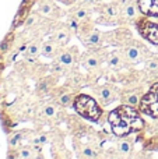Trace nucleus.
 Returning <instances> with one entry per match:
<instances>
[{
  "mask_svg": "<svg viewBox=\"0 0 158 159\" xmlns=\"http://www.w3.org/2000/svg\"><path fill=\"white\" fill-rule=\"evenodd\" d=\"M63 48L64 46H62L56 39L50 38L49 41H44V45H42V55H44L45 57H50V59L56 57L58 53L60 52Z\"/></svg>",
  "mask_w": 158,
  "mask_h": 159,
  "instance_id": "obj_20",
  "label": "nucleus"
},
{
  "mask_svg": "<svg viewBox=\"0 0 158 159\" xmlns=\"http://www.w3.org/2000/svg\"><path fill=\"white\" fill-rule=\"evenodd\" d=\"M41 145H25L18 149V154L13 155V158H24V159H32V158H41Z\"/></svg>",
  "mask_w": 158,
  "mask_h": 159,
  "instance_id": "obj_21",
  "label": "nucleus"
},
{
  "mask_svg": "<svg viewBox=\"0 0 158 159\" xmlns=\"http://www.w3.org/2000/svg\"><path fill=\"white\" fill-rule=\"evenodd\" d=\"M13 41H14V34L13 32H10V34H7V36L4 38V41L0 43V52L2 53H6L8 49H10V46H11V43H13Z\"/></svg>",
  "mask_w": 158,
  "mask_h": 159,
  "instance_id": "obj_28",
  "label": "nucleus"
},
{
  "mask_svg": "<svg viewBox=\"0 0 158 159\" xmlns=\"http://www.w3.org/2000/svg\"><path fill=\"white\" fill-rule=\"evenodd\" d=\"M3 91H4V85H3V81L0 80V95L3 93Z\"/></svg>",
  "mask_w": 158,
  "mask_h": 159,
  "instance_id": "obj_32",
  "label": "nucleus"
},
{
  "mask_svg": "<svg viewBox=\"0 0 158 159\" xmlns=\"http://www.w3.org/2000/svg\"><path fill=\"white\" fill-rule=\"evenodd\" d=\"M92 13V7H88V6H83V4H78V7H74L70 10V18L76 20V21L80 24L83 21H87L90 20Z\"/></svg>",
  "mask_w": 158,
  "mask_h": 159,
  "instance_id": "obj_19",
  "label": "nucleus"
},
{
  "mask_svg": "<svg viewBox=\"0 0 158 159\" xmlns=\"http://www.w3.org/2000/svg\"><path fill=\"white\" fill-rule=\"evenodd\" d=\"M123 53L130 64H139L142 61H146V59L150 56V50L144 46V45L139 43V42L132 41L126 46H123Z\"/></svg>",
  "mask_w": 158,
  "mask_h": 159,
  "instance_id": "obj_6",
  "label": "nucleus"
},
{
  "mask_svg": "<svg viewBox=\"0 0 158 159\" xmlns=\"http://www.w3.org/2000/svg\"><path fill=\"white\" fill-rule=\"evenodd\" d=\"M73 107L81 117L88 119L91 121H100L101 116H102V109L97 103V101L86 93H80L76 96Z\"/></svg>",
  "mask_w": 158,
  "mask_h": 159,
  "instance_id": "obj_2",
  "label": "nucleus"
},
{
  "mask_svg": "<svg viewBox=\"0 0 158 159\" xmlns=\"http://www.w3.org/2000/svg\"><path fill=\"white\" fill-rule=\"evenodd\" d=\"M48 135L46 134H39V135H35V137L31 140V143L35 144V145H44V144L48 143Z\"/></svg>",
  "mask_w": 158,
  "mask_h": 159,
  "instance_id": "obj_29",
  "label": "nucleus"
},
{
  "mask_svg": "<svg viewBox=\"0 0 158 159\" xmlns=\"http://www.w3.org/2000/svg\"><path fill=\"white\" fill-rule=\"evenodd\" d=\"M139 8L146 17H158V0H137Z\"/></svg>",
  "mask_w": 158,
  "mask_h": 159,
  "instance_id": "obj_18",
  "label": "nucleus"
},
{
  "mask_svg": "<svg viewBox=\"0 0 158 159\" xmlns=\"http://www.w3.org/2000/svg\"><path fill=\"white\" fill-rule=\"evenodd\" d=\"M140 14H142V11L139 8L137 0H132L122 7V18L128 22H132V24H136L137 20L140 18Z\"/></svg>",
  "mask_w": 158,
  "mask_h": 159,
  "instance_id": "obj_12",
  "label": "nucleus"
},
{
  "mask_svg": "<svg viewBox=\"0 0 158 159\" xmlns=\"http://www.w3.org/2000/svg\"><path fill=\"white\" fill-rule=\"evenodd\" d=\"M38 13L44 17H48V18L56 20L60 16V10L53 4L52 0H41L38 4Z\"/></svg>",
  "mask_w": 158,
  "mask_h": 159,
  "instance_id": "obj_14",
  "label": "nucleus"
},
{
  "mask_svg": "<svg viewBox=\"0 0 158 159\" xmlns=\"http://www.w3.org/2000/svg\"><path fill=\"white\" fill-rule=\"evenodd\" d=\"M119 18H122V7L118 2H112L100 7V18L97 22L102 25H114L120 21Z\"/></svg>",
  "mask_w": 158,
  "mask_h": 159,
  "instance_id": "obj_5",
  "label": "nucleus"
},
{
  "mask_svg": "<svg viewBox=\"0 0 158 159\" xmlns=\"http://www.w3.org/2000/svg\"><path fill=\"white\" fill-rule=\"evenodd\" d=\"M146 70L151 73L158 71V56H148L146 59Z\"/></svg>",
  "mask_w": 158,
  "mask_h": 159,
  "instance_id": "obj_27",
  "label": "nucleus"
},
{
  "mask_svg": "<svg viewBox=\"0 0 158 159\" xmlns=\"http://www.w3.org/2000/svg\"><path fill=\"white\" fill-rule=\"evenodd\" d=\"M80 154H78V157L80 158H97L98 155V149H95L92 145H81L80 148Z\"/></svg>",
  "mask_w": 158,
  "mask_h": 159,
  "instance_id": "obj_25",
  "label": "nucleus"
},
{
  "mask_svg": "<svg viewBox=\"0 0 158 159\" xmlns=\"http://www.w3.org/2000/svg\"><path fill=\"white\" fill-rule=\"evenodd\" d=\"M42 21H44V18H41V14L34 13V14H30V16L27 17L24 25L30 30V28H32V27H38L39 24H42Z\"/></svg>",
  "mask_w": 158,
  "mask_h": 159,
  "instance_id": "obj_26",
  "label": "nucleus"
},
{
  "mask_svg": "<svg viewBox=\"0 0 158 159\" xmlns=\"http://www.w3.org/2000/svg\"><path fill=\"white\" fill-rule=\"evenodd\" d=\"M108 53L109 52L105 48H102V49H101V48H92L88 52L83 53V55L80 56V63L83 64L88 71H94V70H97L98 67L101 66L102 61L106 60Z\"/></svg>",
  "mask_w": 158,
  "mask_h": 159,
  "instance_id": "obj_4",
  "label": "nucleus"
},
{
  "mask_svg": "<svg viewBox=\"0 0 158 159\" xmlns=\"http://www.w3.org/2000/svg\"><path fill=\"white\" fill-rule=\"evenodd\" d=\"M42 45H44V41H41V39H34V41H31L27 48V55L38 57L39 55H42Z\"/></svg>",
  "mask_w": 158,
  "mask_h": 159,
  "instance_id": "obj_23",
  "label": "nucleus"
},
{
  "mask_svg": "<svg viewBox=\"0 0 158 159\" xmlns=\"http://www.w3.org/2000/svg\"><path fill=\"white\" fill-rule=\"evenodd\" d=\"M58 2L63 3V4H66V6H72V4L76 3V0H58Z\"/></svg>",
  "mask_w": 158,
  "mask_h": 159,
  "instance_id": "obj_31",
  "label": "nucleus"
},
{
  "mask_svg": "<svg viewBox=\"0 0 158 159\" xmlns=\"http://www.w3.org/2000/svg\"><path fill=\"white\" fill-rule=\"evenodd\" d=\"M78 3L83 6H88V7H95L98 0H78Z\"/></svg>",
  "mask_w": 158,
  "mask_h": 159,
  "instance_id": "obj_30",
  "label": "nucleus"
},
{
  "mask_svg": "<svg viewBox=\"0 0 158 159\" xmlns=\"http://www.w3.org/2000/svg\"><path fill=\"white\" fill-rule=\"evenodd\" d=\"M76 92L73 89H67L63 88V89L59 91V93L56 95V102L60 105L62 107H72L74 105V99H76Z\"/></svg>",
  "mask_w": 158,
  "mask_h": 159,
  "instance_id": "obj_17",
  "label": "nucleus"
},
{
  "mask_svg": "<svg viewBox=\"0 0 158 159\" xmlns=\"http://www.w3.org/2000/svg\"><path fill=\"white\" fill-rule=\"evenodd\" d=\"M133 151V145L129 140H119L116 144V152H119L120 157H129Z\"/></svg>",
  "mask_w": 158,
  "mask_h": 159,
  "instance_id": "obj_24",
  "label": "nucleus"
},
{
  "mask_svg": "<svg viewBox=\"0 0 158 159\" xmlns=\"http://www.w3.org/2000/svg\"><path fill=\"white\" fill-rule=\"evenodd\" d=\"M52 38L56 39L62 46H66L70 42V39H72V30L69 28L67 24H59L58 28H55V32H53Z\"/></svg>",
  "mask_w": 158,
  "mask_h": 159,
  "instance_id": "obj_15",
  "label": "nucleus"
},
{
  "mask_svg": "<svg viewBox=\"0 0 158 159\" xmlns=\"http://www.w3.org/2000/svg\"><path fill=\"white\" fill-rule=\"evenodd\" d=\"M111 133L118 137H126L132 133H139L144 129V121L136 106L122 103L108 115Z\"/></svg>",
  "mask_w": 158,
  "mask_h": 159,
  "instance_id": "obj_1",
  "label": "nucleus"
},
{
  "mask_svg": "<svg viewBox=\"0 0 158 159\" xmlns=\"http://www.w3.org/2000/svg\"><path fill=\"white\" fill-rule=\"evenodd\" d=\"M78 52L77 48H70V49H62L56 56V61L60 63L66 70H74L78 63Z\"/></svg>",
  "mask_w": 158,
  "mask_h": 159,
  "instance_id": "obj_8",
  "label": "nucleus"
},
{
  "mask_svg": "<svg viewBox=\"0 0 158 159\" xmlns=\"http://www.w3.org/2000/svg\"><path fill=\"white\" fill-rule=\"evenodd\" d=\"M77 36L90 49H92V48H101L102 43L105 42L104 41V34L101 32V31H98L95 27L92 28V30L87 31V32H84V34H80V35H77Z\"/></svg>",
  "mask_w": 158,
  "mask_h": 159,
  "instance_id": "obj_11",
  "label": "nucleus"
},
{
  "mask_svg": "<svg viewBox=\"0 0 158 159\" xmlns=\"http://www.w3.org/2000/svg\"><path fill=\"white\" fill-rule=\"evenodd\" d=\"M136 27L143 38L153 45H158V22L150 21L146 17H140L136 22Z\"/></svg>",
  "mask_w": 158,
  "mask_h": 159,
  "instance_id": "obj_7",
  "label": "nucleus"
},
{
  "mask_svg": "<svg viewBox=\"0 0 158 159\" xmlns=\"http://www.w3.org/2000/svg\"><path fill=\"white\" fill-rule=\"evenodd\" d=\"M95 95H97L98 101L101 102V105L106 106V105L112 103V102H115L119 98L118 96L119 95V89L111 84H104L101 87L95 88Z\"/></svg>",
  "mask_w": 158,
  "mask_h": 159,
  "instance_id": "obj_10",
  "label": "nucleus"
},
{
  "mask_svg": "<svg viewBox=\"0 0 158 159\" xmlns=\"http://www.w3.org/2000/svg\"><path fill=\"white\" fill-rule=\"evenodd\" d=\"M60 105L56 103H45L44 106H41V116L44 117V120L46 121H55L56 119H59L60 116Z\"/></svg>",
  "mask_w": 158,
  "mask_h": 159,
  "instance_id": "obj_16",
  "label": "nucleus"
},
{
  "mask_svg": "<svg viewBox=\"0 0 158 159\" xmlns=\"http://www.w3.org/2000/svg\"><path fill=\"white\" fill-rule=\"evenodd\" d=\"M143 98V93L140 89H130V91H126V92L122 93L120 99H122V103L125 105H130V106H139L140 102H142Z\"/></svg>",
  "mask_w": 158,
  "mask_h": 159,
  "instance_id": "obj_22",
  "label": "nucleus"
},
{
  "mask_svg": "<svg viewBox=\"0 0 158 159\" xmlns=\"http://www.w3.org/2000/svg\"><path fill=\"white\" fill-rule=\"evenodd\" d=\"M139 110L140 113L150 116L153 119L158 117V82H154L148 92L143 95L142 102L139 105Z\"/></svg>",
  "mask_w": 158,
  "mask_h": 159,
  "instance_id": "obj_3",
  "label": "nucleus"
},
{
  "mask_svg": "<svg viewBox=\"0 0 158 159\" xmlns=\"http://www.w3.org/2000/svg\"><path fill=\"white\" fill-rule=\"evenodd\" d=\"M104 41L105 43L109 45H120V46H126L128 43H130L132 39V34L129 32L125 28H119L115 30L112 32H105L104 34Z\"/></svg>",
  "mask_w": 158,
  "mask_h": 159,
  "instance_id": "obj_9",
  "label": "nucleus"
},
{
  "mask_svg": "<svg viewBox=\"0 0 158 159\" xmlns=\"http://www.w3.org/2000/svg\"><path fill=\"white\" fill-rule=\"evenodd\" d=\"M105 61L108 63L109 69H112V70H120L128 63V60H126V57H125V53H123V49L108 53Z\"/></svg>",
  "mask_w": 158,
  "mask_h": 159,
  "instance_id": "obj_13",
  "label": "nucleus"
}]
</instances>
